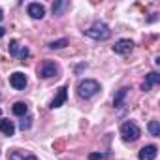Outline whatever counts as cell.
I'll list each match as a JSON object with an SVG mask.
<instances>
[{
    "label": "cell",
    "instance_id": "ba28073f",
    "mask_svg": "<svg viewBox=\"0 0 160 160\" xmlns=\"http://www.w3.org/2000/svg\"><path fill=\"white\" fill-rule=\"evenodd\" d=\"M156 154H158V147H156V145H145V147L139 149L138 158H139V160H154Z\"/></svg>",
    "mask_w": 160,
    "mask_h": 160
},
{
    "label": "cell",
    "instance_id": "ac0fdd59",
    "mask_svg": "<svg viewBox=\"0 0 160 160\" xmlns=\"http://www.w3.org/2000/svg\"><path fill=\"white\" fill-rule=\"evenodd\" d=\"M66 45H68V40H66V38H60V40L51 42V43H49V49H62V47H66Z\"/></svg>",
    "mask_w": 160,
    "mask_h": 160
},
{
    "label": "cell",
    "instance_id": "44dd1931",
    "mask_svg": "<svg viewBox=\"0 0 160 160\" xmlns=\"http://www.w3.org/2000/svg\"><path fill=\"white\" fill-rule=\"evenodd\" d=\"M4 34H6V28H2V27H0V38H2Z\"/></svg>",
    "mask_w": 160,
    "mask_h": 160
},
{
    "label": "cell",
    "instance_id": "8992f818",
    "mask_svg": "<svg viewBox=\"0 0 160 160\" xmlns=\"http://www.w3.org/2000/svg\"><path fill=\"white\" fill-rule=\"evenodd\" d=\"M132 49H134V42H132V40H126V38L119 40V42L113 45V53H117V55H128Z\"/></svg>",
    "mask_w": 160,
    "mask_h": 160
},
{
    "label": "cell",
    "instance_id": "ffe728a7",
    "mask_svg": "<svg viewBox=\"0 0 160 160\" xmlns=\"http://www.w3.org/2000/svg\"><path fill=\"white\" fill-rule=\"evenodd\" d=\"M102 158H109V152H91L89 160H102Z\"/></svg>",
    "mask_w": 160,
    "mask_h": 160
},
{
    "label": "cell",
    "instance_id": "5b68a950",
    "mask_svg": "<svg viewBox=\"0 0 160 160\" xmlns=\"http://www.w3.org/2000/svg\"><path fill=\"white\" fill-rule=\"evenodd\" d=\"M27 75L23 73V72H13L12 75H10V85L15 89V91H23L25 87H27Z\"/></svg>",
    "mask_w": 160,
    "mask_h": 160
},
{
    "label": "cell",
    "instance_id": "3957f363",
    "mask_svg": "<svg viewBox=\"0 0 160 160\" xmlns=\"http://www.w3.org/2000/svg\"><path fill=\"white\" fill-rule=\"evenodd\" d=\"M121 136H122V139L124 141H136V139H139V136H141V130H139V126L136 124V122H132V121H124L122 124H121Z\"/></svg>",
    "mask_w": 160,
    "mask_h": 160
},
{
    "label": "cell",
    "instance_id": "2e32d148",
    "mask_svg": "<svg viewBox=\"0 0 160 160\" xmlns=\"http://www.w3.org/2000/svg\"><path fill=\"white\" fill-rule=\"evenodd\" d=\"M70 8V2H64V0H60V2H55L53 4V15H62L64 10Z\"/></svg>",
    "mask_w": 160,
    "mask_h": 160
},
{
    "label": "cell",
    "instance_id": "6da1fadb",
    "mask_svg": "<svg viewBox=\"0 0 160 160\" xmlns=\"http://www.w3.org/2000/svg\"><path fill=\"white\" fill-rule=\"evenodd\" d=\"M100 92V83L96 81V79H83V81H79L77 85V96L79 98H92Z\"/></svg>",
    "mask_w": 160,
    "mask_h": 160
},
{
    "label": "cell",
    "instance_id": "7c38bea8",
    "mask_svg": "<svg viewBox=\"0 0 160 160\" xmlns=\"http://www.w3.org/2000/svg\"><path fill=\"white\" fill-rule=\"evenodd\" d=\"M128 87H122V89H119L117 92H115V98H113V106L115 108H122V104H124V98H126V94H128Z\"/></svg>",
    "mask_w": 160,
    "mask_h": 160
},
{
    "label": "cell",
    "instance_id": "9c48e42d",
    "mask_svg": "<svg viewBox=\"0 0 160 160\" xmlns=\"http://www.w3.org/2000/svg\"><path fill=\"white\" fill-rule=\"evenodd\" d=\"M27 13H28L32 19H43L45 8H43L42 4H38V2H30V4L27 6Z\"/></svg>",
    "mask_w": 160,
    "mask_h": 160
},
{
    "label": "cell",
    "instance_id": "52a82bcc",
    "mask_svg": "<svg viewBox=\"0 0 160 160\" xmlns=\"http://www.w3.org/2000/svg\"><path fill=\"white\" fill-rule=\"evenodd\" d=\"M66 98H68V87L66 85H62L58 91H57V96L51 100V109H57V108H60V106H64V102H66Z\"/></svg>",
    "mask_w": 160,
    "mask_h": 160
},
{
    "label": "cell",
    "instance_id": "d6986e66",
    "mask_svg": "<svg viewBox=\"0 0 160 160\" xmlns=\"http://www.w3.org/2000/svg\"><path fill=\"white\" fill-rule=\"evenodd\" d=\"M30 126H32V117H28V115H27V117H25V119H23V121L19 122V128H21V130L25 132V130H28Z\"/></svg>",
    "mask_w": 160,
    "mask_h": 160
},
{
    "label": "cell",
    "instance_id": "277c9868",
    "mask_svg": "<svg viewBox=\"0 0 160 160\" xmlns=\"http://www.w3.org/2000/svg\"><path fill=\"white\" fill-rule=\"evenodd\" d=\"M57 73H58V66H57L53 60H45V62H42L40 68H38V77H42V79L57 77Z\"/></svg>",
    "mask_w": 160,
    "mask_h": 160
},
{
    "label": "cell",
    "instance_id": "9a60e30c",
    "mask_svg": "<svg viewBox=\"0 0 160 160\" xmlns=\"http://www.w3.org/2000/svg\"><path fill=\"white\" fill-rule=\"evenodd\" d=\"M23 49H25V45H19L17 40H12V42H10V55H12V57H21Z\"/></svg>",
    "mask_w": 160,
    "mask_h": 160
},
{
    "label": "cell",
    "instance_id": "5bb4252c",
    "mask_svg": "<svg viewBox=\"0 0 160 160\" xmlns=\"http://www.w3.org/2000/svg\"><path fill=\"white\" fill-rule=\"evenodd\" d=\"M8 158L10 160H38V156H34V154H21L19 151H10Z\"/></svg>",
    "mask_w": 160,
    "mask_h": 160
},
{
    "label": "cell",
    "instance_id": "e0dca14e",
    "mask_svg": "<svg viewBox=\"0 0 160 160\" xmlns=\"http://www.w3.org/2000/svg\"><path fill=\"white\" fill-rule=\"evenodd\" d=\"M147 130H149V134H151V136L158 138V136H160V124H158V121H149Z\"/></svg>",
    "mask_w": 160,
    "mask_h": 160
},
{
    "label": "cell",
    "instance_id": "7402d4cb",
    "mask_svg": "<svg viewBox=\"0 0 160 160\" xmlns=\"http://www.w3.org/2000/svg\"><path fill=\"white\" fill-rule=\"evenodd\" d=\"M4 19V12H2V8H0V21Z\"/></svg>",
    "mask_w": 160,
    "mask_h": 160
},
{
    "label": "cell",
    "instance_id": "7a4b0ae2",
    "mask_svg": "<svg viewBox=\"0 0 160 160\" xmlns=\"http://www.w3.org/2000/svg\"><path fill=\"white\" fill-rule=\"evenodd\" d=\"M85 36L96 40V42H106V40H109L111 30H109V27H108L106 23H100V21H98V23H94L92 27H89V28L85 30Z\"/></svg>",
    "mask_w": 160,
    "mask_h": 160
},
{
    "label": "cell",
    "instance_id": "8fae6325",
    "mask_svg": "<svg viewBox=\"0 0 160 160\" xmlns=\"http://www.w3.org/2000/svg\"><path fill=\"white\" fill-rule=\"evenodd\" d=\"M0 132H2L4 136H13L15 134V124L10 119L2 117V119H0Z\"/></svg>",
    "mask_w": 160,
    "mask_h": 160
},
{
    "label": "cell",
    "instance_id": "30bf717a",
    "mask_svg": "<svg viewBox=\"0 0 160 160\" xmlns=\"http://www.w3.org/2000/svg\"><path fill=\"white\" fill-rule=\"evenodd\" d=\"M160 83V75L156 73V72H149L147 75H145V81H143V85H141V91H151L154 85H158Z\"/></svg>",
    "mask_w": 160,
    "mask_h": 160
},
{
    "label": "cell",
    "instance_id": "4fadbf2b",
    "mask_svg": "<svg viewBox=\"0 0 160 160\" xmlns=\"http://www.w3.org/2000/svg\"><path fill=\"white\" fill-rule=\"evenodd\" d=\"M12 111H13V115H17V117H25V115L28 113V106H27L25 102H15V104L12 106Z\"/></svg>",
    "mask_w": 160,
    "mask_h": 160
}]
</instances>
